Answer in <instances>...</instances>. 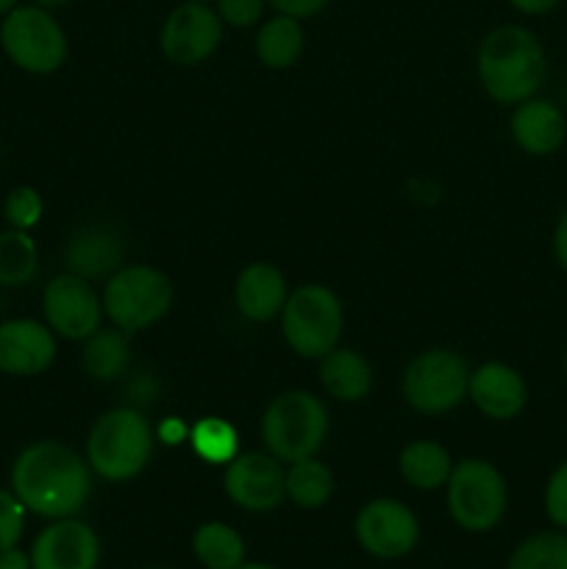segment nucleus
<instances>
[{
  "mask_svg": "<svg viewBox=\"0 0 567 569\" xmlns=\"http://www.w3.org/2000/svg\"><path fill=\"white\" fill-rule=\"evenodd\" d=\"M9 483L28 515L64 520L87 506L92 495V467L70 445L59 439H37L14 456Z\"/></svg>",
  "mask_w": 567,
  "mask_h": 569,
  "instance_id": "nucleus-1",
  "label": "nucleus"
},
{
  "mask_svg": "<svg viewBox=\"0 0 567 569\" xmlns=\"http://www.w3.org/2000/svg\"><path fill=\"white\" fill-rule=\"evenodd\" d=\"M481 89L500 106L534 98L548 76V53L537 33L517 22L493 28L476 53Z\"/></svg>",
  "mask_w": 567,
  "mask_h": 569,
  "instance_id": "nucleus-2",
  "label": "nucleus"
},
{
  "mask_svg": "<svg viewBox=\"0 0 567 569\" xmlns=\"http://www.w3.org/2000/svg\"><path fill=\"white\" fill-rule=\"evenodd\" d=\"M153 456V428L133 406L111 409L94 420L87 437V461L103 481H131Z\"/></svg>",
  "mask_w": 567,
  "mask_h": 569,
  "instance_id": "nucleus-3",
  "label": "nucleus"
},
{
  "mask_svg": "<svg viewBox=\"0 0 567 569\" xmlns=\"http://www.w3.org/2000/svg\"><path fill=\"white\" fill-rule=\"evenodd\" d=\"M0 48L17 70L28 76H50L64 67L70 39L53 9L17 3L9 14L0 17Z\"/></svg>",
  "mask_w": 567,
  "mask_h": 569,
  "instance_id": "nucleus-4",
  "label": "nucleus"
},
{
  "mask_svg": "<svg viewBox=\"0 0 567 569\" xmlns=\"http://www.w3.org/2000/svg\"><path fill=\"white\" fill-rule=\"evenodd\" d=\"M261 442L278 461L317 456L328 437V411L317 395L289 389L270 400L259 422Z\"/></svg>",
  "mask_w": 567,
  "mask_h": 569,
  "instance_id": "nucleus-5",
  "label": "nucleus"
},
{
  "mask_svg": "<svg viewBox=\"0 0 567 569\" xmlns=\"http://www.w3.org/2000/svg\"><path fill=\"white\" fill-rule=\"evenodd\" d=\"M100 300L111 326L131 337L167 317L176 300V287L156 267L122 264L115 276L106 278Z\"/></svg>",
  "mask_w": 567,
  "mask_h": 569,
  "instance_id": "nucleus-6",
  "label": "nucleus"
},
{
  "mask_svg": "<svg viewBox=\"0 0 567 569\" xmlns=\"http://www.w3.org/2000/svg\"><path fill=\"white\" fill-rule=\"evenodd\" d=\"M345 311L337 292L322 283H304L289 292L281 309V333L304 359H322L339 345Z\"/></svg>",
  "mask_w": 567,
  "mask_h": 569,
  "instance_id": "nucleus-7",
  "label": "nucleus"
},
{
  "mask_svg": "<svg viewBox=\"0 0 567 569\" xmlns=\"http://www.w3.org/2000/svg\"><path fill=\"white\" fill-rule=\"evenodd\" d=\"M448 511L459 528L470 533H487L504 520L509 506L506 478L484 459H461L454 465L448 483Z\"/></svg>",
  "mask_w": 567,
  "mask_h": 569,
  "instance_id": "nucleus-8",
  "label": "nucleus"
},
{
  "mask_svg": "<svg viewBox=\"0 0 567 569\" xmlns=\"http://www.w3.org/2000/svg\"><path fill=\"white\" fill-rule=\"evenodd\" d=\"M470 367L459 353L434 348L415 356L404 370V398L420 415H445L467 398Z\"/></svg>",
  "mask_w": 567,
  "mask_h": 569,
  "instance_id": "nucleus-9",
  "label": "nucleus"
},
{
  "mask_svg": "<svg viewBox=\"0 0 567 569\" xmlns=\"http://www.w3.org/2000/svg\"><path fill=\"white\" fill-rule=\"evenodd\" d=\"M222 28L226 26L217 17L215 6L181 0L161 22V53H165L167 61L178 67L203 64L220 48Z\"/></svg>",
  "mask_w": 567,
  "mask_h": 569,
  "instance_id": "nucleus-10",
  "label": "nucleus"
},
{
  "mask_svg": "<svg viewBox=\"0 0 567 569\" xmlns=\"http://www.w3.org/2000/svg\"><path fill=\"white\" fill-rule=\"evenodd\" d=\"M42 317L50 331L70 342H83L103 322V300L94 295L92 283L72 272L50 278L42 289Z\"/></svg>",
  "mask_w": 567,
  "mask_h": 569,
  "instance_id": "nucleus-11",
  "label": "nucleus"
},
{
  "mask_svg": "<svg viewBox=\"0 0 567 569\" xmlns=\"http://www.w3.org/2000/svg\"><path fill=\"white\" fill-rule=\"evenodd\" d=\"M354 528L365 553L381 561L404 559L420 542V522L415 511L392 498H378L361 506Z\"/></svg>",
  "mask_w": 567,
  "mask_h": 569,
  "instance_id": "nucleus-12",
  "label": "nucleus"
},
{
  "mask_svg": "<svg viewBox=\"0 0 567 569\" xmlns=\"http://www.w3.org/2000/svg\"><path fill=\"white\" fill-rule=\"evenodd\" d=\"M222 487L233 506L265 515V511H276L287 498V470L276 456L248 450L228 461Z\"/></svg>",
  "mask_w": 567,
  "mask_h": 569,
  "instance_id": "nucleus-13",
  "label": "nucleus"
},
{
  "mask_svg": "<svg viewBox=\"0 0 567 569\" xmlns=\"http://www.w3.org/2000/svg\"><path fill=\"white\" fill-rule=\"evenodd\" d=\"M56 333L44 320L14 317L0 320V372L9 378H33L56 361Z\"/></svg>",
  "mask_w": 567,
  "mask_h": 569,
  "instance_id": "nucleus-14",
  "label": "nucleus"
},
{
  "mask_svg": "<svg viewBox=\"0 0 567 569\" xmlns=\"http://www.w3.org/2000/svg\"><path fill=\"white\" fill-rule=\"evenodd\" d=\"M33 569H98L100 539L87 522L76 517L50 520L31 545Z\"/></svg>",
  "mask_w": 567,
  "mask_h": 569,
  "instance_id": "nucleus-15",
  "label": "nucleus"
},
{
  "mask_svg": "<svg viewBox=\"0 0 567 569\" xmlns=\"http://www.w3.org/2000/svg\"><path fill=\"white\" fill-rule=\"evenodd\" d=\"M467 398L484 417L506 422L520 417V411L526 409L528 383L515 367L504 365V361H487V365L470 370Z\"/></svg>",
  "mask_w": 567,
  "mask_h": 569,
  "instance_id": "nucleus-16",
  "label": "nucleus"
},
{
  "mask_svg": "<svg viewBox=\"0 0 567 569\" xmlns=\"http://www.w3.org/2000/svg\"><path fill=\"white\" fill-rule=\"evenodd\" d=\"M509 131L523 153L545 159V156L559 153L561 144L567 142V117L554 100L534 94L515 106Z\"/></svg>",
  "mask_w": 567,
  "mask_h": 569,
  "instance_id": "nucleus-17",
  "label": "nucleus"
},
{
  "mask_svg": "<svg viewBox=\"0 0 567 569\" xmlns=\"http://www.w3.org/2000/svg\"><path fill=\"white\" fill-rule=\"evenodd\" d=\"M126 261V242L109 226H83L64 244L67 272L87 281H106Z\"/></svg>",
  "mask_w": 567,
  "mask_h": 569,
  "instance_id": "nucleus-18",
  "label": "nucleus"
},
{
  "mask_svg": "<svg viewBox=\"0 0 567 569\" xmlns=\"http://www.w3.org/2000/svg\"><path fill=\"white\" fill-rule=\"evenodd\" d=\"M289 298L287 276L270 261H253L239 270L233 281V303L237 311L250 322H267L281 315Z\"/></svg>",
  "mask_w": 567,
  "mask_h": 569,
  "instance_id": "nucleus-19",
  "label": "nucleus"
},
{
  "mask_svg": "<svg viewBox=\"0 0 567 569\" xmlns=\"http://www.w3.org/2000/svg\"><path fill=\"white\" fill-rule=\"evenodd\" d=\"M320 383L334 400L359 403L372 389V367L359 350L334 348L320 359Z\"/></svg>",
  "mask_w": 567,
  "mask_h": 569,
  "instance_id": "nucleus-20",
  "label": "nucleus"
},
{
  "mask_svg": "<svg viewBox=\"0 0 567 569\" xmlns=\"http://www.w3.org/2000/svg\"><path fill=\"white\" fill-rule=\"evenodd\" d=\"M256 59L267 70H289L304 56L306 31L304 20L287 14H272L259 22L256 31Z\"/></svg>",
  "mask_w": 567,
  "mask_h": 569,
  "instance_id": "nucleus-21",
  "label": "nucleus"
},
{
  "mask_svg": "<svg viewBox=\"0 0 567 569\" xmlns=\"http://www.w3.org/2000/svg\"><path fill=\"white\" fill-rule=\"evenodd\" d=\"M398 467L400 476H404V481L411 489L434 492V489L448 483L450 472H454V459H450V453L439 442L415 439V442H409L400 450Z\"/></svg>",
  "mask_w": 567,
  "mask_h": 569,
  "instance_id": "nucleus-22",
  "label": "nucleus"
},
{
  "mask_svg": "<svg viewBox=\"0 0 567 569\" xmlns=\"http://www.w3.org/2000/svg\"><path fill=\"white\" fill-rule=\"evenodd\" d=\"M83 372L92 381H117L126 376L128 365H131V345H128V333L120 328H103L83 339L81 353Z\"/></svg>",
  "mask_w": 567,
  "mask_h": 569,
  "instance_id": "nucleus-23",
  "label": "nucleus"
},
{
  "mask_svg": "<svg viewBox=\"0 0 567 569\" xmlns=\"http://www.w3.org/2000/svg\"><path fill=\"white\" fill-rule=\"evenodd\" d=\"M334 495V472L331 467L322 465L317 456L289 461L287 467V498L298 509L315 511L331 500Z\"/></svg>",
  "mask_w": 567,
  "mask_h": 569,
  "instance_id": "nucleus-24",
  "label": "nucleus"
},
{
  "mask_svg": "<svg viewBox=\"0 0 567 569\" xmlns=\"http://www.w3.org/2000/svg\"><path fill=\"white\" fill-rule=\"evenodd\" d=\"M39 276V248L31 231H0V289L28 287Z\"/></svg>",
  "mask_w": 567,
  "mask_h": 569,
  "instance_id": "nucleus-25",
  "label": "nucleus"
},
{
  "mask_svg": "<svg viewBox=\"0 0 567 569\" xmlns=\"http://www.w3.org/2000/svg\"><path fill=\"white\" fill-rule=\"evenodd\" d=\"M192 553L206 569H237L245 561V539L226 522H203L192 533Z\"/></svg>",
  "mask_w": 567,
  "mask_h": 569,
  "instance_id": "nucleus-26",
  "label": "nucleus"
},
{
  "mask_svg": "<svg viewBox=\"0 0 567 569\" xmlns=\"http://www.w3.org/2000/svg\"><path fill=\"white\" fill-rule=\"evenodd\" d=\"M189 445L206 465L226 467L239 453V433L222 417H203L189 431Z\"/></svg>",
  "mask_w": 567,
  "mask_h": 569,
  "instance_id": "nucleus-27",
  "label": "nucleus"
},
{
  "mask_svg": "<svg viewBox=\"0 0 567 569\" xmlns=\"http://www.w3.org/2000/svg\"><path fill=\"white\" fill-rule=\"evenodd\" d=\"M506 569H567V531H539L511 550Z\"/></svg>",
  "mask_w": 567,
  "mask_h": 569,
  "instance_id": "nucleus-28",
  "label": "nucleus"
},
{
  "mask_svg": "<svg viewBox=\"0 0 567 569\" xmlns=\"http://www.w3.org/2000/svg\"><path fill=\"white\" fill-rule=\"evenodd\" d=\"M44 214V200L39 189L33 187H14L3 198V217L9 228L17 231H33L42 222Z\"/></svg>",
  "mask_w": 567,
  "mask_h": 569,
  "instance_id": "nucleus-29",
  "label": "nucleus"
},
{
  "mask_svg": "<svg viewBox=\"0 0 567 569\" xmlns=\"http://www.w3.org/2000/svg\"><path fill=\"white\" fill-rule=\"evenodd\" d=\"M28 509L20 503L11 489L0 487V553L9 548H17L26 531Z\"/></svg>",
  "mask_w": 567,
  "mask_h": 569,
  "instance_id": "nucleus-30",
  "label": "nucleus"
},
{
  "mask_svg": "<svg viewBox=\"0 0 567 569\" xmlns=\"http://www.w3.org/2000/svg\"><path fill=\"white\" fill-rule=\"evenodd\" d=\"M543 506L548 520L554 522L559 531H567V459L554 467V472L545 481Z\"/></svg>",
  "mask_w": 567,
  "mask_h": 569,
  "instance_id": "nucleus-31",
  "label": "nucleus"
},
{
  "mask_svg": "<svg viewBox=\"0 0 567 569\" xmlns=\"http://www.w3.org/2000/svg\"><path fill=\"white\" fill-rule=\"evenodd\" d=\"M217 17L228 28H259L265 20V0H211Z\"/></svg>",
  "mask_w": 567,
  "mask_h": 569,
  "instance_id": "nucleus-32",
  "label": "nucleus"
},
{
  "mask_svg": "<svg viewBox=\"0 0 567 569\" xmlns=\"http://www.w3.org/2000/svg\"><path fill=\"white\" fill-rule=\"evenodd\" d=\"M276 14L298 17V20H309V17H317L320 11L328 9L331 0H265Z\"/></svg>",
  "mask_w": 567,
  "mask_h": 569,
  "instance_id": "nucleus-33",
  "label": "nucleus"
},
{
  "mask_svg": "<svg viewBox=\"0 0 567 569\" xmlns=\"http://www.w3.org/2000/svg\"><path fill=\"white\" fill-rule=\"evenodd\" d=\"M550 248H554L556 264H559L561 272L567 276V211H561L559 220H556L554 237H550Z\"/></svg>",
  "mask_w": 567,
  "mask_h": 569,
  "instance_id": "nucleus-34",
  "label": "nucleus"
},
{
  "mask_svg": "<svg viewBox=\"0 0 567 569\" xmlns=\"http://www.w3.org/2000/svg\"><path fill=\"white\" fill-rule=\"evenodd\" d=\"M517 14H526V17H543L550 14L561 0H506Z\"/></svg>",
  "mask_w": 567,
  "mask_h": 569,
  "instance_id": "nucleus-35",
  "label": "nucleus"
},
{
  "mask_svg": "<svg viewBox=\"0 0 567 569\" xmlns=\"http://www.w3.org/2000/svg\"><path fill=\"white\" fill-rule=\"evenodd\" d=\"M0 569H33L31 553L20 550V545H17V548L3 550V553H0Z\"/></svg>",
  "mask_w": 567,
  "mask_h": 569,
  "instance_id": "nucleus-36",
  "label": "nucleus"
},
{
  "mask_svg": "<svg viewBox=\"0 0 567 569\" xmlns=\"http://www.w3.org/2000/svg\"><path fill=\"white\" fill-rule=\"evenodd\" d=\"M159 439H165V442H181V439H189V431L183 428V422H165V426L159 428Z\"/></svg>",
  "mask_w": 567,
  "mask_h": 569,
  "instance_id": "nucleus-37",
  "label": "nucleus"
},
{
  "mask_svg": "<svg viewBox=\"0 0 567 569\" xmlns=\"http://www.w3.org/2000/svg\"><path fill=\"white\" fill-rule=\"evenodd\" d=\"M28 3H37V6H44V9H61V6L72 3V0H28Z\"/></svg>",
  "mask_w": 567,
  "mask_h": 569,
  "instance_id": "nucleus-38",
  "label": "nucleus"
},
{
  "mask_svg": "<svg viewBox=\"0 0 567 569\" xmlns=\"http://www.w3.org/2000/svg\"><path fill=\"white\" fill-rule=\"evenodd\" d=\"M237 569H278L272 565H265V561H242Z\"/></svg>",
  "mask_w": 567,
  "mask_h": 569,
  "instance_id": "nucleus-39",
  "label": "nucleus"
},
{
  "mask_svg": "<svg viewBox=\"0 0 567 569\" xmlns=\"http://www.w3.org/2000/svg\"><path fill=\"white\" fill-rule=\"evenodd\" d=\"M17 3H20V0H0V17H3V14H9V11L14 9Z\"/></svg>",
  "mask_w": 567,
  "mask_h": 569,
  "instance_id": "nucleus-40",
  "label": "nucleus"
},
{
  "mask_svg": "<svg viewBox=\"0 0 567 569\" xmlns=\"http://www.w3.org/2000/svg\"><path fill=\"white\" fill-rule=\"evenodd\" d=\"M561 372H565V381H567V350H565V359H561Z\"/></svg>",
  "mask_w": 567,
  "mask_h": 569,
  "instance_id": "nucleus-41",
  "label": "nucleus"
},
{
  "mask_svg": "<svg viewBox=\"0 0 567 569\" xmlns=\"http://www.w3.org/2000/svg\"><path fill=\"white\" fill-rule=\"evenodd\" d=\"M192 3H211V0H192Z\"/></svg>",
  "mask_w": 567,
  "mask_h": 569,
  "instance_id": "nucleus-42",
  "label": "nucleus"
},
{
  "mask_svg": "<svg viewBox=\"0 0 567 569\" xmlns=\"http://www.w3.org/2000/svg\"><path fill=\"white\" fill-rule=\"evenodd\" d=\"M156 569H159V567H156Z\"/></svg>",
  "mask_w": 567,
  "mask_h": 569,
  "instance_id": "nucleus-43",
  "label": "nucleus"
}]
</instances>
